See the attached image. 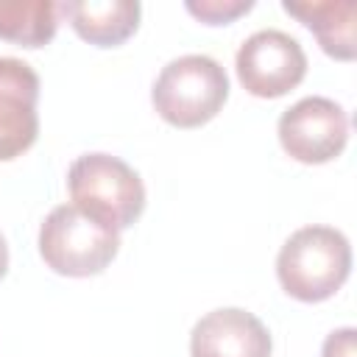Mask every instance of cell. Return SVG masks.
<instances>
[{"label":"cell","instance_id":"obj_10","mask_svg":"<svg viewBox=\"0 0 357 357\" xmlns=\"http://www.w3.org/2000/svg\"><path fill=\"white\" fill-rule=\"evenodd\" d=\"M67 14L75 33L98 47H114L126 42L139 25L137 0H67L59 6Z\"/></svg>","mask_w":357,"mask_h":357},{"label":"cell","instance_id":"obj_14","mask_svg":"<svg viewBox=\"0 0 357 357\" xmlns=\"http://www.w3.org/2000/svg\"><path fill=\"white\" fill-rule=\"evenodd\" d=\"M8 271V245H6V237L0 234V279L6 276Z\"/></svg>","mask_w":357,"mask_h":357},{"label":"cell","instance_id":"obj_12","mask_svg":"<svg viewBox=\"0 0 357 357\" xmlns=\"http://www.w3.org/2000/svg\"><path fill=\"white\" fill-rule=\"evenodd\" d=\"M184 8L206 25H226L240 14L251 11L254 0H187Z\"/></svg>","mask_w":357,"mask_h":357},{"label":"cell","instance_id":"obj_8","mask_svg":"<svg viewBox=\"0 0 357 357\" xmlns=\"http://www.w3.org/2000/svg\"><path fill=\"white\" fill-rule=\"evenodd\" d=\"M271 346L265 324L240 307L212 310L190 332L192 357H271Z\"/></svg>","mask_w":357,"mask_h":357},{"label":"cell","instance_id":"obj_2","mask_svg":"<svg viewBox=\"0 0 357 357\" xmlns=\"http://www.w3.org/2000/svg\"><path fill=\"white\" fill-rule=\"evenodd\" d=\"M229 98L226 70L204 53H187L162 67L153 81V109L176 128H198L209 123Z\"/></svg>","mask_w":357,"mask_h":357},{"label":"cell","instance_id":"obj_3","mask_svg":"<svg viewBox=\"0 0 357 357\" xmlns=\"http://www.w3.org/2000/svg\"><path fill=\"white\" fill-rule=\"evenodd\" d=\"M73 204L114 231L134 226L145 209V187L131 165L112 153H84L67 170Z\"/></svg>","mask_w":357,"mask_h":357},{"label":"cell","instance_id":"obj_1","mask_svg":"<svg viewBox=\"0 0 357 357\" xmlns=\"http://www.w3.org/2000/svg\"><path fill=\"white\" fill-rule=\"evenodd\" d=\"M351 271V245L332 226H304L293 231L276 257V276L287 296L324 301L335 296Z\"/></svg>","mask_w":357,"mask_h":357},{"label":"cell","instance_id":"obj_13","mask_svg":"<svg viewBox=\"0 0 357 357\" xmlns=\"http://www.w3.org/2000/svg\"><path fill=\"white\" fill-rule=\"evenodd\" d=\"M357 354V329L343 326L326 335L321 346V357H354Z\"/></svg>","mask_w":357,"mask_h":357},{"label":"cell","instance_id":"obj_7","mask_svg":"<svg viewBox=\"0 0 357 357\" xmlns=\"http://www.w3.org/2000/svg\"><path fill=\"white\" fill-rule=\"evenodd\" d=\"M39 75L14 56H0V162L22 156L39 134Z\"/></svg>","mask_w":357,"mask_h":357},{"label":"cell","instance_id":"obj_6","mask_svg":"<svg viewBox=\"0 0 357 357\" xmlns=\"http://www.w3.org/2000/svg\"><path fill=\"white\" fill-rule=\"evenodd\" d=\"M287 156L304 165H324L343 153L349 142V117L332 98L310 95L282 112L276 126Z\"/></svg>","mask_w":357,"mask_h":357},{"label":"cell","instance_id":"obj_4","mask_svg":"<svg viewBox=\"0 0 357 357\" xmlns=\"http://www.w3.org/2000/svg\"><path fill=\"white\" fill-rule=\"evenodd\" d=\"M117 248L120 234L75 204L50 209L39 229V254L61 276H95L117 257Z\"/></svg>","mask_w":357,"mask_h":357},{"label":"cell","instance_id":"obj_11","mask_svg":"<svg viewBox=\"0 0 357 357\" xmlns=\"http://www.w3.org/2000/svg\"><path fill=\"white\" fill-rule=\"evenodd\" d=\"M59 6L50 0H0V39L42 47L56 36Z\"/></svg>","mask_w":357,"mask_h":357},{"label":"cell","instance_id":"obj_9","mask_svg":"<svg viewBox=\"0 0 357 357\" xmlns=\"http://www.w3.org/2000/svg\"><path fill=\"white\" fill-rule=\"evenodd\" d=\"M301 25H307L321 50L337 61H351L357 56V3L354 0H307L282 3Z\"/></svg>","mask_w":357,"mask_h":357},{"label":"cell","instance_id":"obj_5","mask_svg":"<svg viewBox=\"0 0 357 357\" xmlns=\"http://www.w3.org/2000/svg\"><path fill=\"white\" fill-rule=\"evenodd\" d=\"M237 78L254 98H282L307 75V56L296 36L265 28L251 33L234 56Z\"/></svg>","mask_w":357,"mask_h":357}]
</instances>
